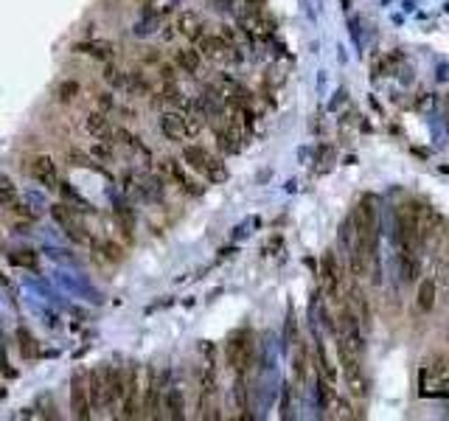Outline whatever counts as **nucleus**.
Listing matches in <instances>:
<instances>
[{
	"label": "nucleus",
	"mask_w": 449,
	"mask_h": 421,
	"mask_svg": "<svg viewBox=\"0 0 449 421\" xmlns=\"http://www.w3.org/2000/svg\"><path fill=\"white\" fill-rule=\"evenodd\" d=\"M376 199L373 197H362L354 208V244H351V270L354 276H365L371 261H373V250H376Z\"/></svg>",
	"instance_id": "1"
},
{
	"label": "nucleus",
	"mask_w": 449,
	"mask_h": 421,
	"mask_svg": "<svg viewBox=\"0 0 449 421\" xmlns=\"http://www.w3.org/2000/svg\"><path fill=\"white\" fill-rule=\"evenodd\" d=\"M143 385L146 374L140 371V365H130L124 371V402H121V419H138L143 410Z\"/></svg>",
	"instance_id": "2"
},
{
	"label": "nucleus",
	"mask_w": 449,
	"mask_h": 421,
	"mask_svg": "<svg viewBox=\"0 0 449 421\" xmlns=\"http://www.w3.org/2000/svg\"><path fill=\"white\" fill-rule=\"evenodd\" d=\"M227 363L239 374H244L250 368V363H253V337L247 331H242L239 337H233L227 343Z\"/></svg>",
	"instance_id": "3"
},
{
	"label": "nucleus",
	"mask_w": 449,
	"mask_h": 421,
	"mask_svg": "<svg viewBox=\"0 0 449 421\" xmlns=\"http://www.w3.org/2000/svg\"><path fill=\"white\" fill-rule=\"evenodd\" d=\"M29 175L31 180H37L40 186H45L48 191L59 186V172H56V163L48 157V155H37L29 160Z\"/></svg>",
	"instance_id": "4"
},
{
	"label": "nucleus",
	"mask_w": 449,
	"mask_h": 421,
	"mask_svg": "<svg viewBox=\"0 0 449 421\" xmlns=\"http://www.w3.org/2000/svg\"><path fill=\"white\" fill-rule=\"evenodd\" d=\"M71 410H73V419H82L88 421L93 413V407H90V396H88V379L79 374H73L71 379Z\"/></svg>",
	"instance_id": "5"
},
{
	"label": "nucleus",
	"mask_w": 449,
	"mask_h": 421,
	"mask_svg": "<svg viewBox=\"0 0 449 421\" xmlns=\"http://www.w3.org/2000/svg\"><path fill=\"white\" fill-rule=\"evenodd\" d=\"M88 396L93 410H107L110 407V390H107V374L104 368H93L88 376Z\"/></svg>",
	"instance_id": "6"
},
{
	"label": "nucleus",
	"mask_w": 449,
	"mask_h": 421,
	"mask_svg": "<svg viewBox=\"0 0 449 421\" xmlns=\"http://www.w3.org/2000/svg\"><path fill=\"white\" fill-rule=\"evenodd\" d=\"M323 289L331 301H340V284H343V270H340V261L334 259V253H326L323 256Z\"/></svg>",
	"instance_id": "7"
},
{
	"label": "nucleus",
	"mask_w": 449,
	"mask_h": 421,
	"mask_svg": "<svg viewBox=\"0 0 449 421\" xmlns=\"http://www.w3.org/2000/svg\"><path fill=\"white\" fill-rule=\"evenodd\" d=\"M51 217L68 231L71 239H76V241H88V234H85V228H79L76 225V219H73V214H71V208L65 205V202H56V205H51Z\"/></svg>",
	"instance_id": "8"
},
{
	"label": "nucleus",
	"mask_w": 449,
	"mask_h": 421,
	"mask_svg": "<svg viewBox=\"0 0 449 421\" xmlns=\"http://www.w3.org/2000/svg\"><path fill=\"white\" fill-rule=\"evenodd\" d=\"M107 374V390H110V410H121L124 402V368H104Z\"/></svg>",
	"instance_id": "9"
},
{
	"label": "nucleus",
	"mask_w": 449,
	"mask_h": 421,
	"mask_svg": "<svg viewBox=\"0 0 449 421\" xmlns=\"http://www.w3.org/2000/svg\"><path fill=\"white\" fill-rule=\"evenodd\" d=\"M160 130H163V135H166V138H172V140L188 138V132H185V115L177 113V110L163 113V118H160Z\"/></svg>",
	"instance_id": "10"
},
{
	"label": "nucleus",
	"mask_w": 449,
	"mask_h": 421,
	"mask_svg": "<svg viewBox=\"0 0 449 421\" xmlns=\"http://www.w3.org/2000/svg\"><path fill=\"white\" fill-rule=\"evenodd\" d=\"M197 51L205 53V56H211V59H222V56H227L230 46L222 40V34H202L197 40Z\"/></svg>",
	"instance_id": "11"
},
{
	"label": "nucleus",
	"mask_w": 449,
	"mask_h": 421,
	"mask_svg": "<svg viewBox=\"0 0 449 421\" xmlns=\"http://www.w3.org/2000/svg\"><path fill=\"white\" fill-rule=\"evenodd\" d=\"M177 28L185 34V37H191V40H200L205 31V23H202V17L197 14V11H182L177 17Z\"/></svg>",
	"instance_id": "12"
},
{
	"label": "nucleus",
	"mask_w": 449,
	"mask_h": 421,
	"mask_svg": "<svg viewBox=\"0 0 449 421\" xmlns=\"http://www.w3.org/2000/svg\"><path fill=\"white\" fill-rule=\"evenodd\" d=\"M182 160L188 163V169H194V172H205L208 163H211V155H208L202 146H185Z\"/></svg>",
	"instance_id": "13"
},
{
	"label": "nucleus",
	"mask_w": 449,
	"mask_h": 421,
	"mask_svg": "<svg viewBox=\"0 0 449 421\" xmlns=\"http://www.w3.org/2000/svg\"><path fill=\"white\" fill-rule=\"evenodd\" d=\"M88 132L101 140H110L113 138V124L101 113H93V115H88Z\"/></svg>",
	"instance_id": "14"
},
{
	"label": "nucleus",
	"mask_w": 449,
	"mask_h": 421,
	"mask_svg": "<svg viewBox=\"0 0 449 421\" xmlns=\"http://www.w3.org/2000/svg\"><path fill=\"white\" fill-rule=\"evenodd\" d=\"M163 405H166V410H169V416L172 419H185V405H182V393H180L177 388H169L166 393H163Z\"/></svg>",
	"instance_id": "15"
},
{
	"label": "nucleus",
	"mask_w": 449,
	"mask_h": 421,
	"mask_svg": "<svg viewBox=\"0 0 449 421\" xmlns=\"http://www.w3.org/2000/svg\"><path fill=\"white\" fill-rule=\"evenodd\" d=\"M175 62H177L185 73H197V71H200V51H194V48H180L177 53H175Z\"/></svg>",
	"instance_id": "16"
},
{
	"label": "nucleus",
	"mask_w": 449,
	"mask_h": 421,
	"mask_svg": "<svg viewBox=\"0 0 449 421\" xmlns=\"http://www.w3.org/2000/svg\"><path fill=\"white\" fill-rule=\"evenodd\" d=\"M433 306H435V281L427 279L421 281V286H418V309L430 312Z\"/></svg>",
	"instance_id": "17"
},
{
	"label": "nucleus",
	"mask_w": 449,
	"mask_h": 421,
	"mask_svg": "<svg viewBox=\"0 0 449 421\" xmlns=\"http://www.w3.org/2000/svg\"><path fill=\"white\" fill-rule=\"evenodd\" d=\"M314 354H317V371H320V379H326V382H334V379H337V374H334V365L329 363V357H326V348H323V343H317Z\"/></svg>",
	"instance_id": "18"
},
{
	"label": "nucleus",
	"mask_w": 449,
	"mask_h": 421,
	"mask_svg": "<svg viewBox=\"0 0 449 421\" xmlns=\"http://www.w3.org/2000/svg\"><path fill=\"white\" fill-rule=\"evenodd\" d=\"M73 51H76V53H90V56H96V59H110V56H113V51H110L107 43H104V46H101V43H76Z\"/></svg>",
	"instance_id": "19"
},
{
	"label": "nucleus",
	"mask_w": 449,
	"mask_h": 421,
	"mask_svg": "<svg viewBox=\"0 0 449 421\" xmlns=\"http://www.w3.org/2000/svg\"><path fill=\"white\" fill-rule=\"evenodd\" d=\"M96 250H98L110 264H121V259H124V250H121L115 241H101V244H96Z\"/></svg>",
	"instance_id": "20"
},
{
	"label": "nucleus",
	"mask_w": 449,
	"mask_h": 421,
	"mask_svg": "<svg viewBox=\"0 0 449 421\" xmlns=\"http://www.w3.org/2000/svg\"><path fill=\"white\" fill-rule=\"evenodd\" d=\"M9 261H11L14 267H29V270H34L40 259H37V253H34V250H17V253H11V256H9Z\"/></svg>",
	"instance_id": "21"
},
{
	"label": "nucleus",
	"mask_w": 449,
	"mask_h": 421,
	"mask_svg": "<svg viewBox=\"0 0 449 421\" xmlns=\"http://www.w3.org/2000/svg\"><path fill=\"white\" fill-rule=\"evenodd\" d=\"M208 180H214V183H224L227 180V169H224L222 160H217V157H211V163H208V169L202 172Z\"/></svg>",
	"instance_id": "22"
},
{
	"label": "nucleus",
	"mask_w": 449,
	"mask_h": 421,
	"mask_svg": "<svg viewBox=\"0 0 449 421\" xmlns=\"http://www.w3.org/2000/svg\"><path fill=\"white\" fill-rule=\"evenodd\" d=\"M202 118H205V113H202L200 107H194V110L185 115V132H188V135H197V132L202 130V124H205Z\"/></svg>",
	"instance_id": "23"
},
{
	"label": "nucleus",
	"mask_w": 449,
	"mask_h": 421,
	"mask_svg": "<svg viewBox=\"0 0 449 421\" xmlns=\"http://www.w3.org/2000/svg\"><path fill=\"white\" fill-rule=\"evenodd\" d=\"M14 197H17L14 183L6 175H0V205H14Z\"/></svg>",
	"instance_id": "24"
},
{
	"label": "nucleus",
	"mask_w": 449,
	"mask_h": 421,
	"mask_svg": "<svg viewBox=\"0 0 449 421\" xmlns=\"http://www.w3.org/2000/svg\"><path fill=\"white\" fill-rule=\"evenodd\" d=\"M17 337H20V351H23V357H26V360L37 357V348H34V340H31V334H29L26 328H20V331H17Z\"/></svg>",
	"instance_id": "25"
},
{
	"label": "nucleus",
	"mask_w": 449,
	"mask_h": 421,
	"mask_svg": "<svg viewBox=\"0 0 449 421\" xmlns=\"http://www.w3.org/2000/svg\"><path fill=\"white\" fill-rule=\"evenodd\" d=\"M68 160H71V166H82V169H93V160H90L88 152L71 149V152H68Z\"/></svg>",
	"instance_id": "26"
},
{
	"label": "nucleus",
	"mask_w": 449,
	"mask_h": 421,
	"mask_svg": "<svg viewBox=\"0 0 449 421\" xmlns=\"http://www.w3.org/2000/svg\"><path fill=\"white\" fill-rule=\"evenodd\" d=\"M306 351L304 348H298L295 351V374H298V382H306Z\"/></svg>",
	"instance_id": "27"
},
{
	"label": "nucleus",
	"mask_w": 449,
	"mask_h": 421,
	"mask_svg": "<svg viewBox=\"0 0 449 421\" xmlns=\"http://www.w3.org/2000/svg\"><path fill=\"white\" fill-rule=\"evenodd\" d=\"M76 93H79V85H76V82H62V85L56 88V98H59V101H71Z\"/></svg>",
	"instance_id": "28"
},
{
	"label": "nucleus",
	"mask_w": 449,
	"mask_h": 421,
	"mask_svg": "<svg viewBox=\"0 0 449 421\" xmlns=\"http://www.w3.org/2000/svg\"><path fill=\"white\" fill-rule=\"evenodd\" d=\"M93 152H96V155H98V157H113V149H110V146H107V143H98V146H96V149H93Z\"/></svg>",
	"instance_id": "29"
},
{
	"label": "nucleus",
	"mask_w": 449,
	"mask_h": 421,
	"mask_svg": "<svg viewBox=\"0 0 449 421\" xmlns=\"http://www.w3.org/2000/svg\"><path fill=\"white\" fill-rule=\"evenodd\" d=\"M98 104H101L104 110H110V107H113V98H110V95H101V98H98Z\"/></svg>",
	"instance_id": "30"
},
{
	"label": "nucleus",
	"mask_w": 449,
	"mask_h": 421,
	"mask_svg": "<svg viewBox=\"0 0 449 421\" xmlns=\"http://www.w3.org/2000/svg\"><path fill=\"white\" fill-rule=\"evenodd\" d=\"M447 124H449V101H447Z\"/></svg>",
	"instance_id": "31"
},
{
	"label": "nucleus",
	"mask_w": 449,
	"mask_h": 421,
	"mask_svg": "<svg viewBox=\"0 0 449 421\" xmlns=\"http://www.w3.org/2000/svg\"><path fill=\"white\" fill-rule=\"evenodd\" d=\"M0 284H6V279H3V273H0Z\"/></svg>",
	"instance_id": "32"
}]
</instances>
